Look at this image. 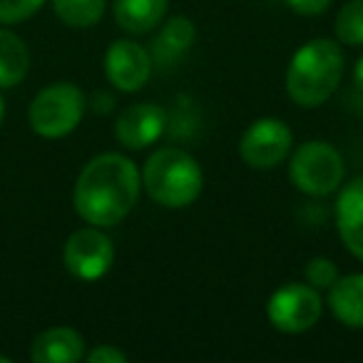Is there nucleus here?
I'll use <instances>...</instances> for the list:
<instances>
[{"label":"nucleus","instance_id":"obj_18","mask_svg":"<svg viewBox=\"0 0 363 363\" xmlns=\"http://www.w3.org/2000/svg\"><path fill=\"white\" fill-rule=\"evenodd\" d=\"M336 35L343 45H363V0H348L338 11Z\"/></svg>","mask_w":363,"mask_h":363},{"label":"nucleus","instance_id":"obj_8","mask_svg":"<svg viewBox=\"0 0 363 363\" xmlns=\"http://www.w3.org/2000/svg\"><path fill=\"white\" fill-rule=\"evenodd\" d=\"M62 259H65V269L75 279L97 281L110 272L115 262V249L110 239L100 232V227H85L67 237Z\"/></svg>","mask_w":363,"mask_h":363},{"label":"nucleus","instance_id":"obj_15","mask_svg":"<svg viewBox=\"0 0 363 363\" xmlns=\"http://www.w3.org/2000/svg\"><path fill=\"white\" fill-rule=\"evenodd\" d=\"M169 0H115V21L132 35H145L162 23Z\"/></svg>","mask_w":363,"mask_h":363},{"label":"nucleus","instance_id":"obj_10","mask_svg":"<svg viewBox=\"0 0 363 363\" xmlns=\"http://www.w3.org/2000/svg\"><path fill=\"white\" fill-rule=\"evenodd\" d=\"M167 127V115L155 102H140L127 107L115 125V135L127 150H142L162 137Z\"/></svg>","mask_w":363,"mask_h":363},{"label":"nucleus","instance_id":"obj_5","mask_svg":"<svg viewBox=\"0 0 363 363\" xmlns=\"http://www.w3.org/2000/svg\"><path fill=\"white\" fill-rule=\"evenodd\" d=\"M289 174L298 192L308 194V197H326L341 187L343 160L336 147L313 140L294 152Z\"/></svg>","mask_w":363,"mask_h":363},{"label":"nucleus","instance_id":"obj_7","mask_svg":"<svg viewBox=\"0 0 363 363\" xmlns=\"http://www.w3.org/2000/svg\"><path fill=\"white\" fill-rule=\"evenodd\" d=\"M291 130L277 117H262L244 130L239 157L254 169H274L291 152Z\"/></svg>","mask_w":363,"mask_h":363},{"label":"nucleus","instance_id":"obj_11","mask_svg":"<svg viewBox=\"0 0 363 363\" xmlns=\"http://www.w3.org/2000/svg\"><path fill=\"white\" fill-rule=\"evenodd\" d=\"M336 227L348 252L363 262V179H353L338 194Z\"/></svg>","mask_w":363,"mask_h":363},{"label":"nucleus","instance_id":"obj_1","mask_svg":"<svg viewBox=\"0 0 363 363\" xmlns=\"http://www.w3.org/2000/svg\"><path fill=\"white\" fill-rule=\"evenodd\" d=\"M142 189V177L135 162L117 152L90 160L75 182L72 202L75 209L92 227H115L135 209Z\"/></svg>","mask_w":363,"mask_h":363},{"label":"nucleus","instance_id":"obj_17","mask_svg":"<svg viewBox=\"0 0 363 363\" xmlns=\"http://www.w3.org/2000/svg\"><path fill=\"white\" fill-rule=\"evenodd\" d=\"M52 11L70 28H92L105 16V0H52Z\"/></svg>","mask_w":363,"mask_h":363},{"label":"nucleus","instance_id":"obj_6","mask_svg":"<svg viewBox=\"0 0 363 363\" xmlns=\"http://www.w3.org/2000/svg\"><path fill=\"white\" fill-rule=\"evenodd\" d=\"M323 301L318 296V289L308 284H284L269 296L267 316L274 328L284 333H303L316 326L321 318Z\"/></svg>","mask_w":363,"mask_h":363},{"label":"nucleus","instance_id":"obj_21","mask_svg":"<svg viewBox=\"0 0 363 363\" xmlns=\"http://www.w3.org/2000/svg\"><path fill=\"white\" fill-rule=\"evenodd\" d=\"M87 361L90 363H125L127 356L115 346H97L87 353Z\"/></svg>","mask_w":363,"mask_h":363},{"label":"nucleus","instance_id":"obj_2","mask_svg":"<svg viewBox=\"0 0 363 363\" xmlns=\"http://www.w3.org/2000/svg\"><path fill=\"white\" fill-rule=\"evenodd\" d=\"M343 77V52L333 40L316 38L301 45L286 70V92L296 105L318 107L336 92Z\"/></svg>","mask_w":363,"mask_h":363},{"label":"nucleus","instance_id":"obj_25","mask_svg":"<svg viewBox=\"0 0 363 363\" xmlns=\"http://www.w3.org/2000/svg\"><path fill=\"white\" fill-rule=\"evenodd\" d=\"M11 361V358H6V356H0V363H8Z\"/></svg>","mask_w":363,"mask_h":363},{"label":"nucleus","instance_id":"obj_22","mask_svg":"<svg viewBox=\"0 0 363 363\" xmlns=\"http://www.w3.org/2000/svg\"><path fill=\"white\" fill-rule=\"evenodd\" d=\"M286 3L298 16H318L331 6V0H286Z\"/></svg>","mask_w":363,"mask_h":363},{"label":"nucleus","instance_id":"obj_19","mask_svg":"<svg viewBox=\"0 0 363 363\" xmlns=\"http://www.w3.org/2000/svg\"><path fill=\"white\" fill-rule=\"evenodd\" d=\"M303 274H306L308 286L318 289V291H321V289H331V284L338 279L336 264H333L331 259H326V257H313L311 262L306 264Z\"/></svg>","mask_w":363,"mask_h":363},{"label":"nucleus","instance_id":"obj_24","mask_svg":"<svg viewBox=\"0 0 363 363\" xmlns=\"http://www.w3.org/2000/svg\"><path fill=\"white\" fill-rule=\"evenodd\" d=\"M3 112H6V105H3V97H0V122H3Z\"/></svg>","mask_w":363,"mask_h":363},{"label":"nucleus","instance_id":"obj_20","mask_svg":"<svg viewBox=\"0 0 363 363\" xmlns=\"http://www.w3.org/2000/svg\"><path fill=\"white\" fill-rule=\"evenodd\" d=\"M45 0H0V23H21L35 16Z\"/></svg>","mask_w":363,"mask_h":363},{"label":"nucleus","instance_id":"obj_3","mask_svg":"<svg viewBox=\"0 0 363 363\" xmlns=\"http://www.w3.org/2000/svg\"><path fill=\"white\" fill-rule=\"evenodd\" d=\"M140 177L152 202L167 209L189 207L204 187L202 167L192 155L177 147H164L150 155Z\"/></svg>","mask_w":363,"mask_h":363},{"label":"nucleus","instance_id":"obj_23","mask_svg":"<svg viewBox=\"0 0 363 363\" xmlns=\"http://www.w3.org/2000/svg\"><path fill=\"white\" fill-rule=\"evenodd\" d=\"M353 77H356V85L363 90V57L356 62V70H353Z\"/></svg>","mask_w":363,"mask_h":363},{"label":"nucleus","instance_id":"obj_13","mask_svg":"<svg viewBox=\"0 0 363 363\" xmlns=\"http://www.w3.org/2000/svg\"><path fill=\"white\" fill-rule=\"evenodd\" d=\"M333 316L348 328H363V274L338 277L328 289Z\"/></svg>","mask_w":363,"mask_h":363},{"label":"nucleus","instance_id":"obj_14","mask_svg":"<svg viewBox=\"0 0 363 363\" xmlns=\"http://www.w3.org/2000/svg\"><path fill=\"white\" fill-rule=\"evenodd\" d=\"M194 45V26L187 18H172L162 26L160 35L155 38L152 55L160 67L177 65Z\"/></svg>","mask_w":363,"mask_h":363},{"label":"nucleus","instance_id":"obj_9","mask_svg":"<svg viewBox=\"0 0 363 363\" xmlns=\"http://www.w3.org/2000/svg\"><path fill=\"white\" fill-rule=\"evenodd\" d=\"M105 75L117 90L137 92L152 75V57L132 40H115L105 52Z\"/></svg>","mask_w":363,"mask_h":363},{"label":"nucleus","instance_id":"obj_4","mask_svg":"<svg viewBox=\"0 0 363 363\" xmlns=\"http://www.w3.org/2000/svg\"><path fill=\"white\" fill-rule=\"evenodd\" d=\"M85 95L72 82H55L35 95L30 105V127L35 135L57 140L65 137L80 125L85 115Z\"/></svg>","mask_w":363,"mask_h":363},{"label":"nucleus","instance_id":"obj_16","mask_svg":"<svg viewBox=\"0 0 363 363\" xmlns=\"http://www.w3.org/2000/svg\"><path fill=\"white\" fill-rule=\"evenodd\" d=\"M30 67V52L26 43L11 30H0V87L23 82Z\"/></svg>","mask_w":363,"mask_h":363},{"label":"nucleus","instance_id":"obj_12","mask_svg":"<svg viewBox=\"0 0 363 363\" xmlns=\"http://www.w3.org/2000/svg\"><path fill=\"white\" fill-rule=\"evenodd\" d=\"M85 356V341L75 328L55 326L33 341L30 358L35 363H75Z\"/></svg>","mask_w":363,"mask_h":363}]
</instances>
